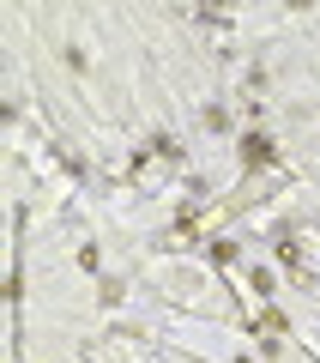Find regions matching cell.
I'll use <instances>...</instances> for the list:
<instances>
[{
  "label": "cell",
  "instance_id": "obj_1",
  "mask_svg": "<svg viewBox=\"0 0 320 363\" xmlns=\"http://www.w3.org/2000/svg\"><path fill=\"white\" fill-rule=\"evenodd\" d=\"M242 157H248V164H272V140H266V133H248V140H242Z\"/></svg>",
  "mask_w": 320,
  "mask_h": 363
}]
</instances>
